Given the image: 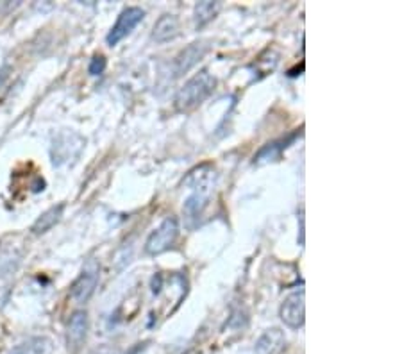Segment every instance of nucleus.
<instances>
[{"label":"nucleus","mask_w":402,"mask_h":354,"mask_svg":"<svg viewBox=\"0 0 402 354\" xmlns=\"http://www.w3.org/2000/svg\"><path fill=\"white\" fill-rule=\"evenodd\" d=\"M215 183H217V172H215L213 165H201L195 170H192L186 177L185 184L189 186L192 196L186 199L185 207V217L188 220H199L208 207L209 199L213 196Z\"/></svg>","instance_id":"1"},{"label":"nucleus","mask_w":402,"mask_h":354,"mask_svg":"<svg viewBox=\"0 0 402 354\" xmlns=\"http://www.w3.org/2000/svg\"><path fill=\"white\" fill-rule=\"evenodd\" d=\"M215 86H217V79L208 70H201L192 79L186 81L185 86L179 90L175 95V108L179 111H189L197 108L199 104L204 102L213 93Z\"/></svg>","instance_id":"2"},{"label":"nucleus","mask_w":402,"mask_h":354,"mask_svg":"<svg viewBox=\"0 0 402 354\" xmlns=\"http://www.w3.org/2000/svg\"><path fill=\"white\" fill-rule=\"evenodd\" d=\"M86 147V139L75 131H61L54 136L51 147L52 165L55 168L63 167V165L75 163L79 159L81 152Z\"/></svg>","instance_id":"3"},{"label":"nucleus","mask_w":402,"mask_h":354,"mask_svg":"<svg viewBox=\"0 0 402 354\" xmlns=\"http://www.w3.org/2000/svg\"><path fill=\"white\" fill-rule=\"evenodd\" d=\"M179 236V222L175 217H166L145 242V252L150 256L161 254L172 249Z\"/></svg>","instance_id":"4"},{"label":"nucleus","mask_w":402,"mask_h":354,"mask_svg":"<svg viewBox=\"0 0 402 354\" xmlns=\"http://www.w3.org/2000/svg\"><path fill=\"white\" fill-rule=\"evenodd\" d=\"M100 278V267L99 263L95 259H88L84 268L81 271L79 278L75 279L74 285H72L70 297L74 299L75 303L86 304L91 299V295L95 294V288L99 285Z\"/></svg>","instance_id":"5"},{"label":"nucleus","mask_w":402,"mask_h":354,"mask_svg":"<svg viewBox=\"0 0 402 354\" xmlns=\"http://www.w3.org/2000/svg\"><path fill=\"white\" fill-rule=\"evenodd\" d=\"M143 18H145V11H143L142 8L123 9L119 15V18H116V22H114L113 27H111V31L107 32V45H109V47L119 45L123 38L129 36L130 32L134 31V27H136Z\"/></svg>","instance_id":"6"},{"label":"nucleus","mask_w":402,"mask_h":354,"mask_svg":"<svg viewBox=\"0 0 402 354\" xmlns=\"http://www.w3.org/2000/svg\"><path fill=\"white\" fill-rule=\"evenodd\" d=\"M279 317L292 329H299L304 326V320H306V294H304V290L293 292L284 299V303L281 304Z\"/></svg>","instance_id":"7"},{"label":"nucleus","mask_w":402,"mask_h":354,"mask_svg":"<svg viewBox=\"0 0 402 354\" xmlns=\"http://www.w3.org/2000/svg\"><path fill=\"white\" fill-rule=\"evenodd\" d=\"M88 336V313L77 310L72 313L67 326V347L72 354H77L84 346Z\"/></svg>","instance_id":"8"},{"label":"nucleus","mask_w":402,"mask_h":354,"mask_svg":"<svg viewBox=\"0 0 402 354\" xmlns=\"http://www.w3.org/2000/svg\"><path fill=\"white\" fill-rule=\"evenodd\" d=\"M209 50V43L208 41H194L189 43L185 50L179 52V56L175 57L174 61V74L175 76H182L188 70L195 67L202 57L206 56V52Z\"/></svg>","instance_id":"9"},{"label":"nucleus","mask_w":402,"mask_h":354,"mask_svg":"<svg viewBox=\"0 0 402 354\" xmlns=\"http://www.w3.org/2000/svg\"><path fill=\"white\" fill-rule=\"evenodd\" d=\"M284 349H286V336L277 327L264 331L254 347L256 354H281Z\"/></svg>","instance_id":"10"},{"label":"nucleus","mask_w":402,"mask_h":354,"mask_svg":"<svg viewBox=\"0 0 402 354\" xmlns=\"http://www.w3.org/2000/svg\"><path fill=\"white\" fill-rule=\"evenodd\" d=\"M54 353V342L48 336H31L22 343L13 347L8 354H52Z\"/></svg>","instance_id":"11"},{"label":"nucleus","mask_w":402,"mask_h":354,"mask_svg":"<svg viewBox=\"0 0 402 354\" xmlns=\"http://www.w3.org/2000/svg\"><path fill=\"white\" fill-rule=\"evenodd\" d=\"M179 34V20L175 15H163L154 25L152 31V38L158 43H165V41L174 40Z\"/></svg>","instance_id":"12"},{"label":"nucleus","mask_w":402,"mask_h":354,"mask_svg":"<svg viewBox=\"0 0 402 354\" xmlns=\"http://www.w3.org/2000/svg\"><path fill=\"white\" fill-rule=\"evenodd\" d=\"M63 211H65V204H58V206H52L51 210L41 213V215L36 219V222L32 224L31 227L32 235H43V233L51 231L52 227L61 220Z\"/></svg>","instance_id":"13"},{"label":"nucleus","mask_w":402,"mask_h":354,"mask_svg":"<svg viewBox=\"0 0 402 354\" xmlns=\"http://www.w3.org/2000/svg\"><path fill=\"white\" fill-rule=\"evenodd\" d=\"M220 4L218 2H211V0H204L195 6V25L197 27H204L208 22H211L217 16Z\"/></svg>","instance_id":"14"},{"label":"nucleus","mask_w":402,"mask_h":354,"mask_svg":"<svg viewBox=\"0 0 402 354\" xmlns=\"http://www.w3.org/2000/svg\"><path fill=\"white\" fill-rule=\"evenodd\" d=\"M286 147V142H276V144H268L257 152V156H254V163H267V161H274V159L279 158L281 151Z\"/></svg>","instance_id":"15"},{"label":"nucleus","mask_w":402,"mask_h":354,"mask_svg":"<svg viewBox=\"0 0 402 354\" xmlns=\"http://www.w3.org/2000/svg\"><path fill=\"white\" fill-rule=\"evenodd\" d=\"M143 347H145L143 343H136V346L130 347L129 350H120V349H113V347L109 346H102L99 347V349H95L91 354H138Z\"/></svg>","instance_id":"16"},{"label":"nucleus","mask_w":402,"mask_h":354,"mask_svg":"<svg viewBox=\"0 0 402 354\" xmlns=\"http://www.w3.org/2000/svg\"><path fill=\"white\" fill-rule=\"evenodd\" d=\"M106 57L102 56V54H95L93 57H91L90 61V67H88V72L91 74V76H100V74L106 70Z\"/></svg>","instance_id":"17"},{"label":"nucleus","mask_w":402,"mask_h":354,"mask_svg":"<svg viewBox=\"0 0 402 354\" xmlns=\"http://www.w3.org/2000/svg\"><path fill=\"white\" fill-rule=\"evenodd\" d=\"M2 79H4V76H0V83H2Z\"/></svg>","instance_id":"18"}]
</instances>
